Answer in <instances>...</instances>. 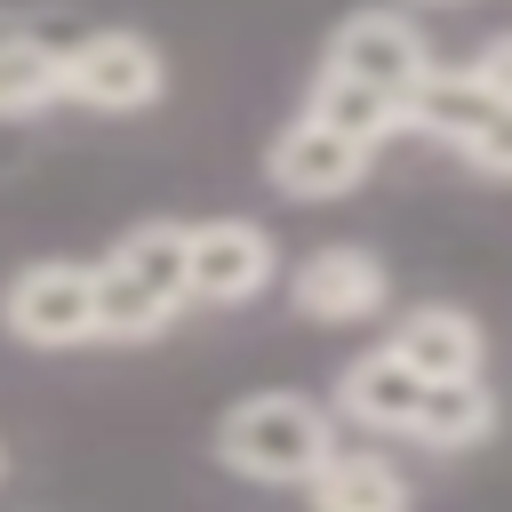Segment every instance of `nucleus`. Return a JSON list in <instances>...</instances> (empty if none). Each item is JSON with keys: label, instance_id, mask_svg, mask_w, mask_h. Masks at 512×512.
<instances>
[{"label": "nucleus", "instance_id": "obj_1", "mask_svg": "<svg viewBox=\"0 0 512 512\" xmlns=\"http://www.w3.org/2000/svg\"><path fill=\"white\" fill-rule=\"evenodd\" d=\"M504 40H488L472 64H424V80L400 104V128L464 152L480 176L512 168V72H504Z\"/></svg>", "mask_w": 512, "mask_h": 512}, {"label": "nucleus", "instance_id": "obj_2", "mask_svg": "<svg viewBox=\"0 0 512 512\" xmlns=\"http://www.w3.org/2000/svg\"><path fill=\"white\" fill-rule=\"evenodd\" d=\"M336 448V416L312 408L304 392H256V400H232L224 424H216V456L224 472L240 480H264V488H304Z\"/></svg>", "mask_w": 512, "mask_h": 512}, {"label": "nucleus", "instance_id": "obj_3", "mask_svg": "<svg viewBox=\"0 0 512 512\" xmlns=\"http://www.w3.org/2000/svg\"><path fill=\"white\" fill-rule=\"evenodd\" d=\"M0 320L32 352L96 344V264H24L0 296Z\"/></svg>", "mask_w": 512, "mask_h": 512}, {"label": "nucleus", "instance_id": "obj_4", "mask_svg": "<svg viewBox=\"0 0 512 512\" xmlns=\"http://www.w3.org/2000/svg\"><path fill=\"white\" fill-rule=\"evenodd\" d=\"M56 80H64V96H80L96 112H144L168 88V64L136 32H88V40L56 48Z\"/></svg>", "mask_w": 512, "mask_h": 512}, {"label": "nucleus", "instance_id": "obj_5", "mask_svg": "<svg viewBox=\"0 0 512 512\" xmlns=\"http://www.w3.org/2000/svg\"><path fill=\"white\" fill-rule=\"evenodd\" d=\"M272 272H280V248L264 224H248V216L184 224V288L200 304H248L272 288Z\"/></svg>", "mask_w": 512, "mask_h": 512}, {"label": "nucleus", "instance_id": "obj_6", "mask_svg": "<svg viewBox=\"0 0 512 512\" xmlns=\"http://www.w3.org/2000/svg\"><path fill=\"white\" fill-rule=\"evenodd\" d=\"M424 64H432V56H424L416 24H408V16H384V8L344 16V24L328 32V56H320V72H344V80L392 96V104H408V88L424 80Z\"/></svg>", "mask_w": 512, "mask_h": 512}, {"label": "nucleus", "instance_id": "obj_7", "mask_svg": "<svg viewBox=\"0 0 512 512\" xmlns=\"http://www.w3.org/2000/svg\"><path fill=\"white\" fill-rule=\"evenodd\" d=\"M368 144H352V136H336V128H320L312 112H296L280 136H272V152H264V176L288 192V200H344L360 176H368Z\"/></svg>", "mask_w": 512, "mask_h": 512}, {"label": "nucleus", "instance_id": "obj_8", "mask_svg": "<svg viewBox=\"0 0 512 512\" xmlns=\"http://www.w3.org/2000/svg\"><path fill=\"white\" fill-rule=\"evenodd\" d=\"M384 296H392L384 256H368L352 240H336V248H320V256L296 264V312L320 320V328H352V320L384 312Z\"/></svg>", "mask_w": 512, "mask_h": 512}, {"label": "nucleus", "instance_id": "obj_9", "mask_svg": "<svg viewBox=\"0 0 512 512\" xmlns=\"http://www.w3.org/2000/svg\"><path fill=\"white\" fill-rule=\"evenodd\" d=\"M384 352H400L424 384H448V376H480L488 368V336H480V320L464 304H416L384 336Z\"/></svg>", "mask_w": 512, "mask_h": 512}, {"label": "nucleus", "instance_id": "obj_10", "mask_svg": "<svg viewBox=\"0 0 512 512\" xmlns=\"http://www.w3.org/2000/svg\"><path fill=\"white\" fill-rule=\"evenodd\" d=\"M416 400H424V376L400 360V352H360L344 376H336V408L352 416V424H368V432H408V416H416Z\"/></svg>", "mask_w": 512, "mask_h": 512}, {"label": "nucleus", "instance_id": "obj_11", "mask_svg": "<svg viewBox=\"0 0 512 512\" xmlns=\"http://www.w3.org/2000/svg\"><path fill=\"white\" fill-rule=\"evenodd\" d=\"M312 512H408V480L376 448H328V464L304 480Z\"/></svg>", "mask_w": 512, "mask_h": 512}, {"label": "nucleus", "instance_id": "obj_12", "mask_svg": "<svg viewBox=\"0 0 512 512\" xmlns=\"http://www.w3.org/2000/svg\"><path fill=\"white\" fill-rule=\"evenodd\" d=\"M496 432V392L480 376H448V384H424L416 416H408V440L424 448H480Z\"/></svg>", "mask_w": 512, "mask_h": 512}, {"label": "nucleus", "instance_id": "obj_13", "mask_svg": "<svg viewBox=\"0 0 512 512\" xmlns=\"http://www.w3.org/2000/svg\"><path fill=\"white\" fill-rule=\"evenodd\" d=\"M120 280H136L152 304H168V312H184L192 304V288H184V224L176 216H152V224H136L112 256H104Z\"/></svg>", "mask_w": 512, "mask_h": 512}, {"label": "nucleus", "instance_id": "obj_14", "mask_svg": "<svg viewBox=\"0 0 512 512\" xmlns=\"http://www.w3.org/2000/svg\"><path fill=\"white\" fill-rule=\"evenodd\" d=\"M304 112H312L320 128H336V136L368 144V152H376V144L400 128V104H392V96H376V88H360V80H344V72H312Z\"/></svg>", "mask_w": 512, "mask_h": 512}, {"label": "nucleus", "instance_id": "obj_15", "mask_svg": "<svg viewBox=\"0 0 512 512\" xmlns=\"http://www.w3.org/2000/svg\"><path fill=\"white\" fill-rule=\"evenodd\" d=\"M56 96H64V80H56V48H48V40L8 32V40H0V120L48 112Z\"/></svg>", "mask_w": 512, "mask_h": 512}, {"label": "nucleus", "instance_id": "obj_16", "mask_svg": "<svg viewBox=\"0 0 512 512\" xmlns=\"http://www.w3.org/2000/svg\"><path fill=\"white\" fill-rule=\"evenodd\" d=\"M176 312L152 304L136 280H120L112 264H96V344H152Z\"/></svg>", "mask_w": 512, "mask_h": 512}, {"label": "nucleus", "instance_id": "obj_17", "mask_svg": "<svg viewBox=\"0 0 512 512\" xmlns=\"http://www.w3.org/2000/svg\"><path fill=\"white\" fill-rule=\"evenodd\" d=\"M0 472H8V456H0Z\"/></svg>", "mask_w": 512, "mask_h": 512}]
</instances>
